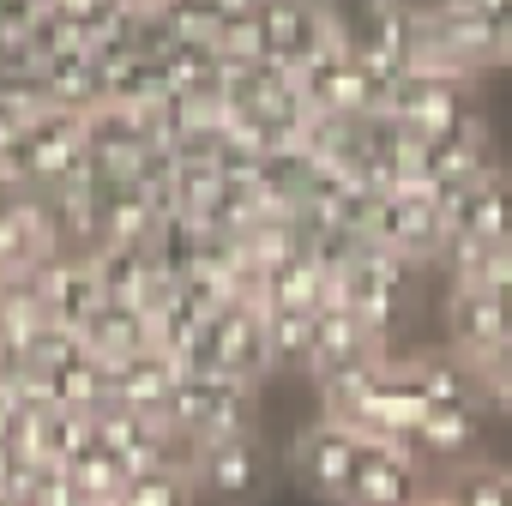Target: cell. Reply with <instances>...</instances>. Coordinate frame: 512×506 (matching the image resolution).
<instances>
[{"instance_id":"cell-1","label":"cell","mask_w":512,"mask_h":506,"mask_svg":"<svg viewBox=\"0 0 512 506\" xmlns=\"http://www.w3.org/2000/svg\"><path fill=\"white\" fill-rule=\"evenodd\" d=\"M374 109L392 115V121H404L410 133H440V139L488 133V127H482V109H476V97H470V79H458V73H416V67H404V73L380 91Z\"/></svg>"},{"instance_id":"cell-2","label":"cell","mask_w":512,"mask_h":506,"mask_svg":"<svg viewBox=\"0 0 512 506\" xmlns=\"http://www.w3.org/2000/svg\"><path fill=\"white\" fill-rule=\"evenodd\" d=\"M416 260H404V253H392V247H362L356 253V266L344 272V302L362 314V326L380 338V344H392V332H398V314H404V302H410V290H416Z\"/></svg>"},{"instance_id":"cell-3","label":"cell","mask_w":512,"mask_h":506,"mask_svg":"<svg viewBox=\"0 0 512 506\" xmlns=\"http://www.w3.org/2000/svg\"><path fill=\"white\" fill-rule=\"evenodd\" d=\"M428 494H434V482H428V464L410 440L362 434V458H356L344 506H422Z\"/></svg>"},{"instance_id":"cell-4","label":"cell","mask_w":512,"mask_h":506,"mask_svg":"<svg viewBox=\"0 0 512 506\" xmlns=\"http://www.w3.org/2000/svg\"><path fill=\"white\" fill-rule=\"evenodd\" d=\"M356 458H362V428L344 422V416H320L308 422L296 440H290V470L296 482L326 500V506H344L350 494V476H356Z\"/></svg>"},{"instance_id":"cell-5","label":"cell","mask_w":512,"mask_h":506,"mask_svg":"<svg viewBox=\"0 0 512 506\" xmlns=\"http://www.w3.org/2000/svg\"><path fill=\"white\" fill-rule=\"evenodd\" d=\"M446 235H452V223L422 187H392V193L374 199V217H368V241L374 247H392V253H404V260H416V266H434Z\"/></svg>"},{"instance_id":"cell-6","label":"cell","mask_w":512,"mask_h":506,"mask_svg":"<svg viewBox=\"0 0 512 506\" xmlns=\"http://www.w3.org/2000/svg\"><path fill=\"white\" fill-rule=\"evenodd\" d=\"M211 350H217V374H229V380L260 386L266 374H278L272 368V344H266V302L260 296L229 302L211 320Z\"/></svg>"},{"instance_id":"cell-7","label":"cell","mask_w":512,"mask_h":506,"mask_svg":"<svg viewBox=\"0 0 512 506\" xmlns=\"http://www.w3.org/2000/svg\"><path fill=\"white\" fill-rule=\"evenodd\" d=\"M266 482V452L260 434H229V440H199L193 446V488L211 500H253Z\"/></svg>"},{"instance_id":"cell-8","label":"cell","mask_w":512,"mask_h":506,"mask_svg":"<svg viewBox=\"0 0 512 506\" xmlns=\"http://www.w3.org/2000/svg\"><path fill=\"white\" fill-rule=\"evenodd\" d=\"M446 338H452V350H464L470 362H482L500 344H512V314H506V302L482 278L476 284H452L446 290Z\"/></svg>"},{"instance_id":"cell-9","label":"cell","mask_w":512,"mask_h":506,"mask_svg":"<svg viewBox=\"0 0 512 506\" xmlns=\"http://www.w3.org/2000/svg\"><path fill=\"white\" fill-rule=\"evenodd\" d=\"M37 296H43V314L55 326H85L97 308H103V284H97V266L91 253H49V260H37Z\"/></svg>"},{"instance_id":"cell-10","label":"cell","mask_w":512,"mask_h":506,"mask_svg":"<svg viewBox=\"0 0 512 506\" xmlns=\"http://www.w3.org/2000/svg\"><path fill=\"white\" fill-rule=\"evenodd\" d=\"M398 362V374H404V386L434 410V404H476V410H488V398H482V368L464 356V350H410V356H392Z\"/></svg>"},{"instance_id":"cell-11","label":"cell","mask_w":512,"mask_h":506,"mask_svg":"<svg viewBox=\"0 0 512 506\" xmlns=\"http://www.w3.org/2000/svg\"><path fill=\"white\" fill-rule=\"evenodd\" d=\"M452 235L476 247H512V169H488L464 187L452 211Z\"/></svg>"},{"instance_id":"cell-12","label":"cell","mask_w":512,"mask_h":506,"mask_svg":"<svg viewBox=\"0 0 512 506\" xmlns=\"http://www.w3.org/2000/svg\"><path fill=\"white\" fill-rule=\"evenodd\" d=\"M181 380V362L169 350H139L127 362H109V404H127V410H145V416H163L169 392Z\"/></svg>"},{"instance_id":"cell-13","label":"cell","mask_w":512,"mask_h":506,"mask_svg":"<svg viewBox=\"0 0 512 506\" xmlns=\"http://www.w3.org/2000/svg\"><path fill=\"white\" fill-rule=\"evenodd\" d=\"M476 416H482L476 404H434V410H422V422H416L410 446L422 452V464L458 470V464H470V458H476V446H482Z\"/></svg>"},{"instance_id":"cell-14","label":"cell","mask_w":512,"mask_h":506,"mask_svg":"<svg viewBox=\"0 0 512 506\" xmlns=\"http://www.w3.org/2000/svg\"><path fill=\"white\" fill-rule=\"evenodd\" d=\"M380 350H392V344H380V338L362 326V314H356L350 302H338V308H320L308 374H326V368H344V362H362V356H380Z\"/></svg>"},{"instance_id":"cell-15","label":"cell","mask_w":512,"mask_h":506,"mask_svg":"<svg viewBox=\"0 0 512 506\" xmlns=\"http://www.w3.org/2000/svg\"><path fill=\"white\" fill-rule=\"evenodd\" d=\"M79 338H85V350L103 356V362H127V356H139V350L157 344V338H151V308H121V302H103V308L79 326Z\"/></svg>"},{"instance_id":"cell-16","label":"cell","mask_w":512,"mask_h":506,"mask_svg":"<svg viewBox=\"0 0 512 506\" xmlns=\"http://www.w3.org/2000/svg\"><path fill=\"white\" fill-rule=\"evenodd\" d=\"M37 380H43L49 404H61V410H103V404H109V362L91 356V350L67 356L61 368H49V374H37Z\"/></svg>"},{"instance_id":"cell-17","label":"cell","mask_w":512,"mask_h":506,"mask_svg":"<svg viewBox=\"0 0 512 506\" xmlns=\"http://www.w3.org/2000/svg\"><path fill=\"white\" fill-rule=\"evenodd\" d=\"M43 67V91H49V103L55 109H73V115H85V109H97L103 103V73H97V55H55V61H37Z\"/></svg>"},{"instance_id":"cell-18","label":"cell","mask_w":512,"mask_h":506,"mask_svg":"<svg viewBox=\"0 0 512 506\" xmlns=\"http://www.w3.org/2000/svg\"><path fill=\"white\" fill-rule=\"evenodd\" d=\"M314 326H320V308H266L272 368H308V356H314Z\"/></svg>"},{"instance_id":"cell-19","label":"cell","mask_w":512,"mask_h":506,"mask_svg":"<svg viewBox=\"0 0 512 506\" xmlns=\"http://www.w3.org/2000/svg\"><path fill=\"white\" fill-rule=\"evenodd\" d=\"M67 476L79 482V494H85L91 506H115L133 470H127V464H121L115 452H103V446H85V452H79V458L67 464Z\"/></svg>"},{"instance_id":"cell-20","label":"cell","mask_w":512,"mask_h":506,"mask_svg":"<svg viewBox=\"0 0 512 506\" xmlns=\"http://www.w3.org/2000/svg\"><path fill=\"white\" fill-rule=\"evenodd\" d=\"M115 506H199V488L181 470H133Z\"/></svg>"},{"instance_id":"cell-21","label":"cell","mask_w":512,"mask_h":506,"mask_svg":"<svg viewBox=\"0 0 512 506\" xmlns=\"http://www.w3.org/2000/svg\"><path fill=\"white\" fill-rule=\"evenodd\" d=\"M476 368H482V398H488V410H500V416L512 422V344H500V350L482 356Z\"/></svg>"},{"instance_id":"cell-22","label":"cell","mask_w":512,"mask_h":506,"mask_svg":"<svg viewBox=\"0 0 512 506\" xmlns=\"http://www.w3.org/2000/svg\"><path fill=\"white\" fill-rule=\"evenodd\" d=\"M25 500H31V506H91V500L79 494V482L67 476V464H43Z\"/></svg>"},{"instance_id":"cell-23","label":"cell","mask_w":512,"mask_h":506,"mask_svg":"<svg viewBox=\"0 0 512 506\" xmlns=\"http://www.w3.org/2000/svg\"><path fill=\"white\" fill-rule=\"evenodd\" d=\"M482 284L506 302V314H512V247H494V260H488V272H482Z\"/></svg>"},{"instance_id":"cell-24","label":"cell","mask_w":512,"mask_h":506,"mask_svg":"<svg viewBox=\"0 0 512 506\" xmlns=\"http://www.w3.org/2000/svg\"><path fill=\"white\" fill-rule=\"evenodd\" d=\"M13 428H19V386L0 380V440H13Z\"/></svg>"},{"instance_id":"cell-25","label":"cell","mask_w":512,"mask_h":506,"mask_svg":"<svg viewBox=\"0 0 512 506\" xmlns=\"http://www.w3.org/2000/svg\"><path fill=\"white\" fill-rule=\"evenodd\" d=\"M458 7H470V13H488V19H500L512 0H458Z\"/></svg>"},{"instance_id":"cell-26","label":"cell","mask_w":512,"mask_h":506,"mask_svg":"<svg viewBox=\"0 0 512 506\" xmlns=\"http://www.w3.org/2000/svg\"><path fill=\"white\" fill-rule=\"evenodd\" d=\"M422 506H452V500H446V494H440V488H434V494H428V500H422Z\"/></svg>"},{"instance_id":"cell-27","label":"cell","mask_w":512,"mask_h":506,"mask_svg":"<svg viewBox=\"0 0 512 506\" xmlns=\"http://www.w3.org/2000/svg\"><path fill=\"white\" fill-rule=\"evenodd\" d=\"M0 506H31V500H0Z\"/></svg>"}]
</instances>
